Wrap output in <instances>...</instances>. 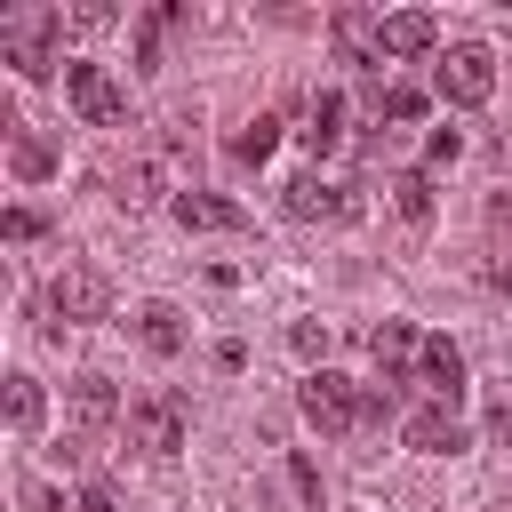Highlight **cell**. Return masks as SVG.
I'll use <instances>...</instances> for the list:
<instances>
[{"label":"cell","mask_w":512,"mask_h":512,"mask_svg":"<svg viewBox=\"0 0 512 512\" xmlns=\"http://www.w3.org/2000/svg\"><path fill=\"white\" fill-rule=\"evenodd\" d=\"M48 312H56L64 328H88V320L112 312V280H104L96 264H64V272L48 280Z\"/></svg>","instance_id":"obj_5"},{"label":"cell","mask_w":512,"mask_h":512,"mask_svg":"<svg viewBox=\"0 0 512 512\" xmlns=\"http://www.w3.org/2000/svg\"><path fill=\"white\" fill-rule=\"evenodd\" d=\"M416 344H424V336H416L408 320H376V328H368V360L384 368V384L400 376V360H416Z\"/></svg>","instance_id":"obj_14"},{"label":"cell","mask_w":512,"mask_h":512,"mask_svg":"<svg viewBox=\"0 0 512 512\" xmlns=\"http://www.w3.org/2000/svg\"><path fill=\"white\" fill-rule=\"evenodd\" d=\"M40 416H48L40 376H8V424H16V432H40Z\"/></svg>","instance_id":"obj_19"},{"label":"cell","mask_w":512,"mask_h":512,"mask_svg":"<svg viewBox=\"0 0 512 512\" xmlns=\"http://www.w3.org/2000/svg\"><path fill=\"white\" fill-rule=\"evenodd\" d=\"M416 384H424L440 408H456V400H464V352H456L448 336H424V344H416Z\"/></svg>","instance_id":"obj_9"},{"label":"cell","mask_w":512,"mask_h":512,"mask_svg":"<svg viewBox=\"0 0 512 512\" xmlns=\"http://www.w3.org/2000/svg\"><path fill=\"white\" fill-rule=\"evenodd\" d=\"M296 136H304V152H336V144H344V96L320 88V96L304 104V128H296Z\"/></svg>","instance_id":"obj_13"},{"label":"cell","mask_w":512,"mask_h":512,"mask_svg":"<svg viewBox=\"0 0 512 512\" xmlns=\"http://www.w3.org/2000/svg\"><path fill=\"white\" fill-rule=\"evenodd\" d=\"M64 96H72V112H80L88 128H120V120H128V96L112 88L104 64H64Z\"/></svg>","instance_id":"obj_6"},{"label":"cell","mask_w":512,"mask_h":512,"mask_svg":"<svg viewBox=\"0 0 512 512\" xmlns=\"http://www.w3.org/2000/svg\"><path fill=\"white\" fill-rule=\"evenodd\" d=\"M168 216L184 224V232H248V208L240 200H224V192H168Z\"/></svg>","instance_id":"obj_8"},{"label":"cell","mask_w":512,"mask_h":512,"mask_svg":"<svg viewBox=\"0 0 512 512\" xmlns=\"http://www.w3.org/2000/svg\"><path fill=\"white\" fill-rule=\"evenodd\" d=\"M0 232H8V240H40V232H48V216H40V208H8V216H0Z\"/></svg>","instance_id":"obj_24"},{"label":"cell","mask_w":512,"mask_h":512,"mask_svg":"<svg viewBox=\"0 0 512 512\" xmlns=\"http://www.w3.org/2000/svg\"><path fill=\"white\" fill-rule=\"evenodd\" d=\"M288 480H296V496H304V504H320V464H312L304 448L288 456Z\"/></svg>","instance_id":"obj_25"},{"label":"cell","mask_w":512,"mask_h":512,"mask_svg":"<svg viewBox=\"0 0 512 512\" xmlns=\"http://www.w3.org/2000/svg\"><path fill=\"white\" fill-rule=\"evenodd\" d=\"M328 32H336L344 64H384V16H368V8H336Z\"/></svg>","instance_id":"obj_11"},{"label":"cell","mask_w":512,"mask_h":512,"mask_svg":"<svg viewBox=\"0 0 512 512\" xmlns=\"http://www.w3.org/2000/svg\"><path fill=\"white\" fill-rule=\"evenodd\" d=\"M392 208H400L408 224H432V176H424V168H408V176L392 184Z\"/></svg>","instance_id":"obj_20"},{"label":"cell","mask_w":512,"mask_h":512,"mask_svg":"<svg viewBox=\"0 0 512 512\" xmlns=\"http://www.w3.org/2000/svg\"><path fill=\"white\" fill-rule=\"evenodd\" d=\"M360 400H368V392H360L352 376H336V368H312L304 392H296V408H304L312 432H352V424H360Z\"/></svg>","instance_id":"obj_4"},{"label":"cell","mask_w":512,"mask_h":512,"mask_svg":"<svg viewBox=\"0 0 512 512\" xmlns=\"http://www.w3.org/2000/svg\"><path fill=\"white\" fill-rule=\"evenodd\" d=\"M56 32H64V8L0 16V64H16V80H48L56 72Z\"/></svg>","instance_id":"obj_1"},{"label":"cell","mask_w":512,"mask_h":512,"mask_svg":"<svg viewBox=\"0 0 512 512\" xmlns=\"http://www.w3.org/2000/svg\"><path fill=\"white\" fill-rule=\"evenodd\" d=\"M280 208H288L296 224H344V216H352L360 200H352L344 184H320V168H312V176H296V184L280 192Z\"/></svg>","instance_id":"obj_7"},{"label":"cell","mask_w":512,"mask_h":512,"mask_svg":"<svg viewBox=\"0 0 512 512\" xmlns=\"http://www.w3.org/2000/svg\"><path fill=\"white\" fill-rule=\"evenodd\" d=\"M464 152V128H432V144H424V168H448Z\"/></svg>","instance_id":"obj_23"},{"label":"cell","mask_w":512,"mask_h":512,"mask_svg":"<svg viewBox=\"0 0 512 512\" xmlns=\"http://www.w3.org/2000/svg\"><path fill=\"white\" fill-rule=\"evenodd\" d=\"M128 448L136 456H176L184 448V424H192V408L176 400V392H144V400H128Z\"/></svg>","instance_id":"obj_3"},{"label":"cell","mask_w":512,"mask_h":512,"mask_svg":"<svg viewBox=\"0 0 512 512\" xmlns=\"http://www.w3.org/2000/svg\"><path fill=\"white\" fill-rule=\"evenodd\" d=\"M440 40V24L424 16V8H400V16H384V56H424Z\"/></svg>","instance_id":"obj_15"},{"label":"cell","mask_w":512,"mask_h":512,"mask_svg":"<svg viewBox=\"0 0 512 512\" xmlns=\"http://www.w3.org/2000/svg\"><path fill=\"white\" fill-rule=\"evenodd\" d=\"M112 416H120L112 376H96V368H88V376H72V424H80V440H88V432H104Z\"/></svg>","instance_id":"obj_12"},{"label":"cell","mask_w":512,"mask_h":512,"mask_svg":"<svg viewBox=\"0 0 512 512\" xmlns=\"http://www.w3.org/2000/svg\"><path fill=\"white\" fill-rule=\"evenodd\" d=\"M272 144H280V120H272V112H256V120H240V128L224 136V152H232L240 168H264V160H272Z\"/></svg>","instance_id":"obj_16"},{"label":"cell","mask_w":512,"mask_h":512,"mask_svg":"<svg viewBox=\"0 0 512 512\" xmlns=\"http://www.w3.org/2000/svg\"><path fill=\"white\" fill-rule=\"evenodd\" d=\"M136 344L160 352V360L184 352V312H176V304H144V312H136Z\"/></svg>","instance_id":"obj_17"},{"label":"cell","mask_w":512,"mask_h":512,"mask_svg":"<svg viewBox=\"0 0 512 512\" xmlns=\"http://www.w3.org/2000/svg\"><path fill=\"white\" fill-rule=\"evenodd\" d=\"M72 512H120V504H112V488H104V480H88V488L72 496Z\"/></svg>","instance_id":"obj_27"},{"label":"cell","mask_w":512,"mask_h":512,"mask_svg":"<svg viewBox=\"0 0 512 512\" xmlns=\"http://www.w3.org/2000/svg\"><path fill=\"white\" fill-rule=\"evenodd\" d=\"M120 208H144V200H160V176H152V160H136V168H120V192H112Z\"/></svg>","instance_id":"obj_22"},{"label":"cell","mask_w":512,"mask_h":512,"mask_svg":"<svg viewBox=\"0 0 512 512\" xmlns=\"http://www.w3.org/2000/svg\"><path fill=\"white\" fill-rule=\"evenodd\" d=\"M8 168H16L24 184L56 176V152H48V136H32V128H8Z\"/></svg>","instance_id":"obj_18"},{"label":"cell","mask_w":512,"mask_h":512,"mask_svg":"<svg viewBox=\"0 0 512 512\" xmlns=\"http://www.w3.org/2000/svg\"><path fill=\"white\" fill-rule=\"evenodd\" d=\"M432 96H440V104H456V112L488 104V96H496V56H488L480 40H456V48L432 64Z\"/></svg>","instance_id":"obj_2"},{"label":"cell","mask_w":512,"mask_h":512,"mask_svg":"<svg viewBox=\"0 0 512 512\" xmlns=\"http://www.w3.org/2000/svg\"><path fill=\"white\" fill-rule=\"evenodd\" d=\"M400 440H408L416 456H456V448H464V416L432 400V408H416V416L400 424Z\"/></svg>","instance_id":"obj_10"},{"label":"cell","mask_w":512,"mask_h":512,"mask_svg":"<svg viewBox=\"0 0 512 512\" xmlns=\"http://www.w3.org/2000/svg\"><path fill=\"white\" fill-rule=\"evenodd\" d=\"M288 344H296L304 360H320V352H328V328H320V320H296V328H288Z\"/></svg>","instance_id":"obj_26"},{"label":"cell","mask_w":512,"mask_h":512,"mask_svg":"<svg viewBox=\"0 0 512 512\" xmlns=\"http://www.w3.org/2000/svg\"><path fill=\"white\" fill-rule=\"evenodd\" d=\"M424 104H432V96H424V88H408V80L376 88V112H384V120H424Z\"/></svg>","instance_id":"obj_21"}]
</instances>
